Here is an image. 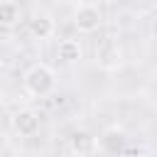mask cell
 I'll list each match as a JSON object with an SVG mask.
<instances>
[{"label":"cell","instance_id":"cell-1","mask_svg":"<svg viewBox=\"0 0 157 157\" xmlns=\"http://www.w3.org/2000/svg\"><path fill=\"white\" fill-rule=\"evenodd\" d=\"M22 86H25V91H27L29 96H34V98H47V96L56 88V71H54L49 64L37 61V64H32V66L25 71Z\"/></svg>","mask_w":157,"mask_h":157},{"label":"cell","instance_id":"cell-2","mask_svg":"<svg viewBox=\"0 0 157 157\" xmlns=\"http://www.w3.org/2000/svg\"><path fill=\"white\" fill-rule=\"evenodd\" d=\"M101 25H103V12H101L98 5H93V2H81V5L74 10V27H76L81 34H93Z\"/></svg>","mask_w":157,"mask_h":157},{"label":"cell","instance_id":"cell-3","mask_svg":"<svg viewBox=\"0 0 157 157\" xmlns=\"http://www.w3.org/2000/svg\"><path fill=\"white\" fill-rule=\"evenodd\" d=\"M96 64L103 69V71H115L123 66V49L118 42L113 39H103L98 47H96Z\"/></svg>","mask_w":157,"mask_h":157},{"label":"cell","instance_id":"cell-4","mask_svg":"<svg viewBox=\"0 0 157 157\" xmlns=\"http://www.w3.org/2000/svg\"><path fill=\"white\" fill-rule=\"evenodd\" d=\"M12 130H15V135H20V137H32V135H37V130H39V115H37L32 108H20V110L12 115Z\"/></svg>","mask_w":157,"mask_h":157},{"label":"cell","instance_id":"cell-5","mask_svg":"<svg viewBox=\"0 0 157 157\" xmlns=\"http://www.w3.org/2000/svg\"><path fill=\"white\" fill-rule=\"evenodd\" d=\"M27 29H29V34H32L34 39L44 42V39H49V37L54 34L56 22H54V17H52L49 12L39 10V12H34V15H32V20L27 22Z\"/></svg>","mask_w":157,"mask_h":157},{"label":"cell","instance_id":"cell-6","mask_svg":"<svg viewBox=\"0 0 157 157\" xmlns=\"http://www.w3.org/2000/svg\"><path fill=\"white\" fill-rule=\"evenodd\" d=\"M69 147H71V152L74 155H93L98 147H101V140L98 137H93L91 132H86V130H76L71 137H69Z\"/></svg>","mask_w":157,"mask_h":157},{"label":"cell","instance_id":"cell-7","mask_svg":"<svg viewBox=\"0 0 157 157\" xmlns=\"http://www.w3.org/2000/svg\"><path fill=\"white\" fill-rule=\"evenodd\" d=\"M81 54H83V49H81V44L76 39H61L59 47H56V56L64 64H76L81 59Z\"/></svg>","mask_w":157,"mask_h":157},{"label":"cell","instance_id":"cell-8","mask_svg":"<svg viewBox=\"0 0 157 157\" xmlns=\"http://www.w3.org/2000/svg\"><path fill=\"white\" fill-rule=\"evenodd\" d=\"M17 20H20V7H17L12 0H2V2H0V22H2L5 27H12Z\"/></svg>","mask_w":157,"mask_h":157},{"label":"cell","instance_id":"cell-9","mask_svg":"<svg viewBox=\"0 0 157 157\" xmlns=\"http://www.w3.org/2000/svg\"><path fill=\"white\" fill-rule=\"evenodd\" d=\"M123 145H125V135H123L120 130H108V132L101 137V147H105L108 152H118Z\"/></svg>","mask_w":157,"mask_h":157},{"label":"cell","instance_id":"cell-10","mask_svg":"<svg viewBox=\"0 0 157 157\" xmlns=\"http://www.w3.org/2000/svg\"><path fill=\"white\" fill-rule=\"evenodd\" d=\"M150 34H152V39L157 42V17L152 20V25H150Z\"/></svg>","mask_w":157,"mask_h":157}]
</instances>
